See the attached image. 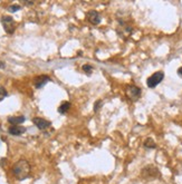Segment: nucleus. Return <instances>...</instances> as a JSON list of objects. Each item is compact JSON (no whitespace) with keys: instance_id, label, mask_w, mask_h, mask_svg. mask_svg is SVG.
I'll return each instance as SVG.
<instances>
[{"instance_id":"nucleus-1","label":"nucleus","mask_w":182,"mask_h":184,"mask_svg":"<svg viewBox=\"0 0 182 184\" xmlns=\"http://www.w3.org/2000/svg\"><path fill=\"white\" fill-rule=\"evenodd\" d=\"M12 174L17 180H26L30 174V165L28 163V161L21 159L17 163H15V165L12 166Z\"/></svg>"},{"instance_id":"nucleus-2","label":"nucleus","mask_w":182,"mask_h":184,"mask_svg":"<svg viewBox=\"0 0 182 184\" xmlns=\"http://www.w3.org/2000/svg\"><path fill=\"white\" fill-rule=\"evenodd\" d=\"M142 177L144 180H155L160 176V172H159V169L155 167L154 165H148L145 166L141 172Z\"/></svg>"},{"instance_id":"nucleus-3","label":"nucleus","mask_w":182,"mask_h":184,"mask_svg":"<svg viewBox=\"0 0 182 184\" xmlns=\"http://www.w3.org/2000/svg\"><path fill=\"white\" fill-rule=\"evenodd\" d=\"M1 24L4 26L5 32H7L8 35H12L16 30V24H15V20L12 19V17L10 16H4L1 18Z\"/></svg>"},{"instance_id":"nucleus-4","label":"nucleus","mask_w":182,"mask_h":184,"mask_svg":"<svg viewBox=\"0 0 182 184\" xmlns=\"http://www.w3.org/2000/svg\"><path fill=\"white\" fill-rule=\"evenodd\" d=\"M132 32H133V28L131 27L130 25L123 20H120V24H118V27H117V34L120 35L121 38L126 39L127 37L131 36Z\"/></svg>"},{"instance_id":"nucleus-5","label":"nucleus","mask_w":182,"mask_h":184,"mask_svg":"<svg viewBox=\"0 0 182 184\" xmlns=\"http://www.w3.org/2000/svg\"><path fill=\"white\" fill-rule=\"evenodd\" d=\"M163 78H164V73L163 72H156V73H154L153 75L149 77L148 80H146V85L150 88H154L161 83Z\"/></svg>"},{"instance_id":"nucleus-6","label":"nucleus","mask_w":182,"mask_h":184,"mask_svg":"<svg viewBox=\"0 0 182 184\" xmlns=\"http://www.w3.org/2000/svg\"><path fill=\"white\" fill-rule=\"evenodd\" d=\"M126 95L132 101H138L141 96V88H139L138 86H134V85H130L126 87Z\"/></svg>"},{"instance_id":"nucleus-7","label":"nucleus","mask_w":182,"mask_h":184,"mask_svg":"<svg viewBox=\"0 0 182 184\" xmlns=\"http://www.w3.org/2000/svg\"><path fill=\"white\" fill-rule=\"evenodd\" d=\"M86 17H87V20L92 25H94V26L100 25L101 21H102L101 15L98 14V11L96 10H89L88 12H87V15H86Z\"/></svg>"},{"instance_id":"nucleus-8","label":"nucleus","mask_w":182,"mask_h":184,"mask_svg":"<svg viewBox=\"0 0 182 184\" xmlns=\"http://www.w3.org/2000/svg\"><path fill=\"white\" fill-rule=\"evenodd\" d=\"M33 123H34L35 125H36V127H37L38 129H40V131H45V129H47L49 126L52 125L50 122L46 121V119H44V118L41 117L33 118Z\"/></svg>"},{"instance_id":"nucleus-9","label":"nucleus","mask_w":182,"mask_h":184,"mask_svg":"<svg viewBox=\"0 0 182 184\" xmlns=\"http://www.w3.org/2000/svg\"><path fill=\"white\" fill-rule=\"evenodd\" d=\"M50 80V77L47 75H40V76L36 77L34 79V85L36 88H41L43 86H45L46 84Z\"/></svg>"},{"instance_id":"nucleus-10","label":"nucleus","mask_w":182,"mask_h":184,"mask_svg":"<svg viewBox=\"0 0 182 184\" xmlns=\"http://www.w3.org/2000/svg\"><path fill=\"white\" fill-rule=\"evenodd\" d=\"M25 132H26V127L20 125H11L10 127L8 129V133L14 136H20L22 135Z\"/></svg>"},{"instance_id":"nucleus-11","label":"nucleus","mask_w":182,"mask_h":184,"mask_svg":"<svg viewBox=\"0 0 182 184\" xmlns=\"http://www.w3.org/2000/svg\"><path fill=\"white\" fill-rule=\"evenodd\" d=\"M25 121H26V118L22 115H20V116H9L8 117V122L11 125H19L21 123H24Z\"/></svg>"},{"instance_id":"nucleus-12","label":"nucleus","mask_w":182,"mask_h":184,"mask_svg":"<svg viewBox=\"0 0 182 184\" xmlns=\"http://www.w3.org/2000/svg\"><path fill=\"white\" fill-rule=\"evenodd\" d=\"M69 108H70V103H69V102H63L62 104L59 105L57 111H58L59 114H66V113L68 112Z\"/></svg>"},{"instance_id":"nucleus-13","label":"nucleus","mask_w":182,"mask_h":184,"mask_svg":"<svg viewBox=\"0 0 182 184\" xmlns=\"http://www.w3.org/2000/svg\"><path fill=\"white\" fill-rule=\"evenodd\" d=\"M144 147L145 149H155L156 144H155L154 141L152 139H146L144 141Z\"/></svg>"},{"instance_id":"nucleus-14","label":"nucleus","mask_w":182,"mask_h":184,"mask_svg":"<svg viewBox=\"0 0 182 184\" xmlns=\"http://www.w3.org/2000/svg\"><path fill=\"white\" fill-rule=\"evenodd\" d=\"M82 69L86 75L91 76V75H92V72H93V66H92V65H88V64H86V65H83Z\"/></svg>"},{"instance_id":"nucleus-15","label":"nucleus","mask_w":182,"mask_h":184,"mask_svg":"<svg viewBox=\"0 0 182 184\" xmlns=\"http://www.w3.org/2000/svg\"><path fill=\"white\" fill-rule=\"evenodd\" d=\"M7 96H8V93H7V90H6V88L2 86H0V102L4 101Z\"/></svg>"},{"instance_id":"nucleus-16","label":"nucleus","mask_w":182,"mask_h":184,"mask_svg":"<svg viewBox=\"0 0 182 184\" xmlns=\"http://www.w3.org/2000/svg\"><path fill=\"white\" fill-rule=\"evenodd\" d=\"M21 8L19 5H11V6H9L8 7V11L9 12H17L18 10H20Z\"/></svg>"},{"instance_id":"nucleus-17","label":"nucleus","mask_w":182,"mask_h":184,"mask_svg":"<svg viewBox=\"0 0 182 184\" xmlns=\"http://www.w3.org/2000/svg\"><path fill=\"white\" fill-rule=\"evenodd\" d=\"M102 105H103V101L102 99H98L94 103V112H98L102 107Z\"/></svg>"},{"instance_id":"nucleus-18","label":"nucleus","mask_w":182,"mask_h":184,"mask_svg":"<svg viewBox=\"0 0 182 184\" xmlns=\"http://www.w3.org/2000/svg\"><path fill=\"white\" fill-rule=\"evenodd\" d=\"M25 5H27V6H33L34 5V2L33 1H24Z\"/></svg>"},{"instance_id":"nucleus-19","label":"nucleus","mask_w":182,"mask_h":184,"mask_svg":"<svg viewBox=\"0 0 182 184\" xmlns=\"http://www.w3.org/2000/svg\"><path fill=\"white\" fill-rule=\"evenodd\" d=\"M178 75L182 78V67H180V68L178 69Z\"/></svg>"},{"instance_id":"nucleus-20","label":"nucleus","mask_w":182,"mask_h":184,"mask_svg":"<svg viewBox=\"0 0 182 184\" xmlns=\"http://www.w3.org/2000/svg\"><path fill=\"white\" fill-rule=\"evenodd\" d=\"M2 68H5V63L0 60V69H2Z\"/></svg>"}]
</instances>
